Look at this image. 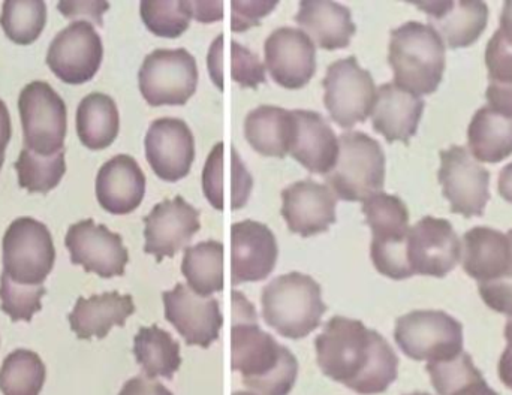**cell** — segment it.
Listing matches in <instances>:
<instances>
[{"mask_svg":"<svg viewBox=\"0 0 512 395\" xmlns=\"http://www.w3.org/2000/svg\"><path fill=\"white\" fill-rule=\"evenodd\" d=\"M319 369L331 381L361 395L385 393L399 375L390 343L357 319L334 316L315 340Z\"/></svg>","mask_w":512,"mask_h":395,"instance_id":"cell-1","label":"cell"},{"mask_svg":"<svg viewBox=\"0 0 512 395\" xmlns=\"http://www.w3.org/2000/svg\"><path fill=\"white\" fill-rule=\"evenodd\" d=\"M231 369L255 395H288L298 376V361L258 325L254 304L233 291Z\"/></svg>","mask_w":512,"mask_h":395,"instance_id":"cell-2","label":"cell"},{"mask_svg":"<svg viewBox=\"0 0 512 395\" xmlns=\"http://www.w3.org/2000/svg\"><path fill=\"white\" fill-rule=\"evenodd\" d=\"M445 50L430 24L408 21L391 30L388 63L394 83L417 96L435 93L444 78Z\"/></svg>","mask_w":512,"mask_h":395,"instance_id":"cell-3","label":"cell"},{"mask_svg":"<svg viewBox=\"0 0 512 395\" xmlns=\"http://www.w3.org/2000/svg\"><path fill=\"white\" fill-rule=\"evenodd\" d=\"M261 306L265 324L292 340L304 339L313 333L327 312L321 285L298 271L271 280L262 289Z\"/></svg>","mask_w":512,"mask_h":395,"instance_id":"cell-4","label":"cell"},{"mask_svg":"<svg viewBox=\"0 0 512 395\" xmlns=\"http://www.w3.org/2000/svg\"><path fill=\"white\" fill-rule=\"evenodd\" d=\"M324 180L336 198L363 202L384 189V149L363 132H343L336 164Z\"/></svg>","mask_w":512,"mask_h":395,"instance_id":"cell-5","label":"cell"},{"mask_svg":"<svg viewBox=\"0 0 512 395\" xmlns=\"http://www.w3.org/2000/svg\"><path fill=\"white\" fill-rule=\"evenodd\" d=\"M394 340L411 360H447L463 352V325L441 310H415L397 319Z\"/></svg>","mask_w":512,"mask_h":395,"instance_id":"cell-6","label":"cell"},{"mask_svg":"<svg viewBox=\"0 0 512 395\" xmlns=\"http://www.w3.org/2000/svg\"><path fill=\"white\" fill-rule=\"evenodd\" d=\"M2 250L3 273L21 285H42L56 261L51 232L32 217H20L9 225Z\"/></svg>","mask_w":512,"mask_h":395,"instance_id":"cell-7","label":"cell"},{"mask_svg":"<svg viewBox=\"0 0 512 395\" xmlns=\"http://www.w3.org/2000/svg\"><path fill=\"white\" fill-rule=\"evenodd\" d=\"M21 125L26 149L38 155H56L63 150L68 110L59 93L45 83L32 81L21 90L18 98Z\"/></svg>","mask_w":512,"mask_h":395,"instance_id":"cell-8","label":"cell"},{"mask_svg":"<svg viewBox=\"0 0 512 395\" xmlns=\"http://www.w3.org/2000/svg\"><path fill=\"white\" fill-rule=\"evenodd\" d=\"M138 84L152 107L185 105L197 92V60L185 48H159L144 59Z\"/></svg>","mask_w":512,"mask_h":395,"instance_id":"cell-9","label":"cell"},{"mask_svg":"<svg viewBox=\"0 0 512 395\" xmlns=\"http://www.w3.org/2000/svg\"><path fill=\"white\" fill-rule=\"evenodd\" d=\"M324 104L331 119L342 128H354L372 114L376 86L372 74L358 65L357 57L336 60L324 80Z\"/></svg>","mask_w":512,"mask_h":395,"instance_id":"cell-10","label":"cell"},{"mask_svg":"<svg viewBox=\"0 0 512 395\" xmlns=\"http://www.w3.org/2000/svg\"><path fill=\"white\" fill-rule=\"evenodd\" d=\"M438 179L442 194L450 201L451 213L483 216L490 199V173L468 149L450 147L441 152Z\"/></svg>","mask_w":512,"mask_h":395,"instance_id":"cell-11","label":"cell"},{"mask_svg":"<svg viewBox=\"0 0 512 395\" xmlns=\"http://www.w3.org/2000/svg\"><path fill=\"white\" fill-rule=\"evenodd\" d=\"M104 45L92 23L78 20L57 33L47 53V65L66 84H84L101 68Z\"/></svg>","mask_w":512,"mask_h":395,"instance_id":"cell-12","label":"cell"},{"mask_svg":"<svg viewBox=\"0 0 512 395\" xmlns=\"http://www.w3.org/2000/svg\"><path fill=\"white\" fill-rule=\"evenodd\" d=\"M462 244L447 219L426 216L409 228L406 256L412 274L445 277L456 268Z\"/></svg>","mask_w":512,"mask_h":395,"instance_id":"cell-13","label":"cell"},{"mask_svg":"<svg viewBox=\"0 0 512 395\" xmlns=\"http://www.w3.org/2000/svg\"><path fill=\"white\" fill-rule=\"evenodd\" d=\"M66 249L71 261L87 273L98 274L104 279L123 276L129 262V253L122 237L105 225H96L86 219L74 223L66 232Z\"/></svg>","mask_w":512,"mask_h":395,"instance_id":"cell-14","label":"cell"},{"mask_svg":"<svg viewBox=\"0 0 512 395\" xmlns=\"http://www.w3.org/2000/svg\"><path fill=\"white\" fill-rule=\"evenodd\" d=\"M165 319L179 331L186 345L209 348L219 339L224 327V316L219 301L212 297H201L185 283L162 294Z\"/></svg>","mask_w":512,"mask_h":395,"instance_id":"cell-15","label":"cell"},{"mask_svg":"<svg viewBox=\"0 0 512 395\" xmlns=\"http://www.w3.org/2000/svg\"><path fill=\"white\" fill-rule=\"evenodd\" d=\"M200 228V211L185 198L165 199L144 217V252L155 256L158 262L173 258Z\"/></svg>","mask_w":512,"mask_h":395,"instance_id":"cell-16","label":"cell"},{"mask_svg":"<svg viewBox=\"0 0 512 395\" xmlns=\"http://www.w3.org/2000/svg\"><path fill=\"white\" fill-rule=\"evenodd\" d=\"M265 68L285 89H301L316 72V47L304 30L279 27L264 44Z\"/></svg>","mask_w":512,"mask_h":395,"instance_id":"cell-17","label":"cell"},{"mask_svg":"<svg viewBox=\"0 0 512 395\" xmlns=\"http://www.w3.org/2000/svg\"><path fill=\"white\" fill-rule=\"evenodd\" d=\"M144 146L147 162L164 182H179L191 173L195 138L185 120L156 119L147 131Z\"/></svg>","mask_w":512,"mask_h":395,"instance_id":"cell-18","label":"cell"},{"mask_svg":"<svg viewBox=\"0 0 512 395\" xmlns=\"http://www.w3.org/2000/svg\"><path fill=\"white\" fill-rule=\"evenodd\" d=\"M254 179L243 164L236 147L216 144L203 170V191L216 210H240L248 204Z\"/></svg>","mask_w":512,"mask_h":395,"instance_id":"cell-19","label":"cell"},{"mask_svg":"<svg viewBox=\"0 0 512 395\" xmlns=\"http://www.w3.org/2000/svg\"><path fill=\"white\" fill-rule=\"evenodd\" d=\"M279 247L264 223L243 220L231 226V280L233 285L261 282L273 273Z\"/></svg>","mask_w":512,"mask_h":395,"instance_id":"cell-20","label":"cell"},{"mask_svg":"<svg viewBox=\"0 0 512 395\" xmlns=\"http://www.w3.org/2000/svg\"><path fill=\"white\" fill-rule=\"evenodd\" d=\"M282 216L289 231L301 237L327 232L336 223V195L327 185L300 180L282 192Z\"/></svg>","mask_w":512,"mask_h":395,"instance_id":"cell-21","label":"cell"},{"mask_svg":"<svg viewBox=\"0 0 512 395\" xmlns=\"http://www.w3.org/2000/svg\"><path fill=\"white\" fill-rule=\"evenodd\" d=\"M463 270L480 283L512 277V229L477 226L463 235Z\"/></svg>","mask_w":512,"mask_h":395,"instance_id":"cell-22","label":"cell"},{"mask_svg":"<svg viewBox=\"0 0 512 395\" xmlns=\"http://www.w3.org/2000/svg\"><path fill=\"white\" fill-rule=\"evenodd\" d=\"M294 135L289 155L309 173L325 174L331 171L339 155V138L330 123L315 111L294 110Z\"/></svg>","mask_w":512,"mask_h":395,"instance_id":"cell-23","label":"cell"},{"mask_svg":"<svg viewBox=\"0 0 512 395\" xmlns=\"http://www.w3.org/2000/svg\"><path fill=\"white\" fill-rule=\"evenodd\" d=\"M426 102L421 96L414 95L402 89L396 83H385L376 90L375 105H373V129L388 143L402 141L409 143L415 137L423 117Z\"/></svg>","mask_w":512,"mask_h":395,"instance_id":"cell-24","label":"cell"},{"mask_svg":"<svg viewBox=\"0 0 512 395\" xmlns=\"http://www.w3.org/2000/svg\"><path fill=\"white\" fill-rule=\"evenodd\" d=\"M417 6L426 12L432 23L430 26L453 50L475 44L483 35L489 21V6L484 2L442 0L417 3Z\"/></svg>","mask_w":512,"mask_h":395,"instance_id":"cell-25","label":"cell"},{"mask_svg":"<svg viewBox=\"0 0 512 395\" xmlns=\"http://www.w3.org/2000/svg\"><path fill=\"white\" fill-rule=\"evenodd\" d=\"M146 195V176L129 155H117L105 162L96 176V198L111 214H129L137 210Z\"/></svg>","mask_w":512,"mask_h":395,"instance_id":"cell-26","label":"cell"},{"mask_svg":"<svg viewBox=\"0 0 512 395\" xmlns=\"http://www.w3.org/2000/svg\"><path fill=\"white\" fill-rule=\"evenodd\" d=\"M134 313L132 295H122L117 291L105 292L90 298H78L69 315V324L78 339H104L111 328L125 327L126 319Z\"/></svg>","mask_w":512,"mask_h":395,"instance_id":"cell-27","label":"cell"},{"mask_svg":"<svg viewBox=\"0 0 512 395\" xmlns=\"http://www.w3.org/2000/svg\"><path fill=\"white\" fill-rule=\"evenodd\" d=\"M295 21L303 27L313 44L316 42L324 50L348 47L357 32L348 6L333 0H303Z\"/></svg>","mask_w":512,"mask_h":395,"instance_id":"cell-28","label":"cell"},{"mask_svg":"<svg viewBox=\"0 0 512 395\" xmlns=\"http://www.w3.org/2000/svg\"><path fill=\"white\" fill-rule=\"evenodd\" d=\"M207 68L213 83L222 92L230 81L249 89H256L259 84L265 83V66L258 54L234 39H227L224 33L218 35L210 45Z\"/></svg>","mask_w":512,"mask_h":395,"instance_id":"cell-29","label":"cell"},{"mask_svg":"<svg viewBox=\"0 0 512 395\" xmlns=\"http://www.w3.org/2000/svg\"><path fill=\"white\" fill-rule=\"evenodd\" d=\"M294 135L292 111L261 105L246 116L245 137L259 155L286 158Z\"/></svg>","mask_w":512,"mask_h":395,"instance_id":"cell-30","label":"cell"},{"mask_svg":"<svg viewBox=\"0 0 512 395\" xmlns=\"http://www.w3.org/2000/svg\"><path fill=\"white\" fill-rule=\"evenodd\" d=\"M469 152L477 161L499 164L512 155V116L481 107L468 128Z\"/></svg>","mask_w":512,"mask_h":395,"instance_id":"cell-31","label":"cell"},{"mask_svg":"<svg viewBox=\"0 0 512 395\" xmlns=\"http://www.w3.org/2000/svg\"><path fill=\"white\" fill-rule=\"evenodd\" d=\"M120 129L119 108L111 96L93 92L77 108V134L83 146L102 150L116 141Z\"/></svg>","mask_w":512,"mask_h":395,"instance_id":"cell-32","label":"cell"},{"mask_svg":"<svg viewBox=\"0 0 512 395\" xmlns=\"http://www.w3.org/2000/svg\"><path fill=\"white\" fill-rule=\"evenodd\" d=\"M134 355L149 379L171 381L182 366L179 342L158 325L140 328L134 339Z\"/></svg>","mask_w":512,"mask_h":395,"instance_id":"cell-33","label":"cell"},{"mask_svg":"<svg viewBox=\"0 0 512 395\" xmlns=\"http://www.w3.org/2000/svg\"><path fill=\"white\" fill-rule=\"evenodd\" d=\"M225 247L219 241L209 240L186 247L182 273L188 286L201 297H212L224 291Z\"/></svg>","mask_w":512,"mask_h":395,"instance_id":"cell-34","label":"cell"},{"mask_svg":"<svg viewBox=\"0 0 512 395\" xmlns=\"http://www.w3.org/2000/svg\"><path fill=\"white\" fill-rule=\"evenodd\" d=\"M361 210L372 231V244L400 243L408 238V207L396 195L378 192L364 199Z\"/></svg>","mask_w":512,"mask_h":395,"instance_id":"cell-35","label":"cell"},{"mask_svg":"<svg viewBox=\"0 0 512 395\" xmlns=\"http://www.w3.org/2000/svg\"><path fill=\"white\" fill-rule=\"evenodd\" d=\"M47 369L41 357L27 349H17L3 361L0 391L3 395H39L45 384Z\"/></svg>","mask_w":512,"mask_h":395,"instance_id":"cell-36","label":"cell"},{"mask_svg":"<svg viewBox=\"0 0 512 395\" xmlns=\"http://www.w3.org/2000/svg\"><path fill=\"white\" fill-rule=\"evenodd\" d=\"M486 66L489 69V87L486 99L489 107L512 116V48L499 30L487 44Z\"/></svg>","mask_w":512,"mask_h":395,"instance_id":"cell-37","label":"cell"},{"mask_svg":"<svg viewBox=\"0 0 512 395\" xmlns=\"http://www.w3.org/2000/svg\"><path fill=\"white\" fill-rule=\"evenodd\" d=\"M18 185L32 194H47L59 185L66 173L65 149L44 156L24 147L14 164Z\"/></svg>","mask_w":512,"mask_h":395,"instance_id":"cell-38","label":"cell"},{"mask_svg":"<svg viewBox=\"0 0 512 395\" xmlns=\"http://www.w3.org/2000/svg\"><path fill=\"white\" fill-rule=\"evenodd\" d=\"M47 23V5L42 0H6L0 26L5 35L18 45L35 42Z\"/></svg>","mask_w":512,"mask_h":395,"instance_id":"cell-39","label":"cell"},{"mask_svg":"<svg viewBox=\"0 0 512 395\" xmlns=\"http://www.w3.org/2000/svg\"><path fill=\"white\" fill-rule=\"evenodd\" d=\"M140 12L147 29L161 38H179L192 20L189 0H143Z\"/></svg>","mask_w":512,"mask_h":395,"instance_id":"cell-40","label":"cell"},{"mask_svg":"<svg viewBox=\"0 0 512 395\" xmlns=\"http://www.w3.org/2000/svg\"><path fill=\"white\" fill-rule=\"evenodd\" d=\"M44 285H21L2 273L0 276V307L12 321H32L42 309Z\"/></svg>","mask_w":512,"mask_h":395,"instance_id":"cell-41","label":"cell"},{"mask_svg":"<svg viewBox=\"0 0 512 395\" xmlns=\"http://www.w3.org/2000/svg\"><path fill=\"white\" fill-rule=\"evenodd\" d=\"M277 2L267 0H233L231 2V30L236 33L246 32L251 27L259 26L261 18L276 8Z\"/></svg>","mask_w":512,"mask_h":395,"instance_id":"cell-42","label":"cell"},{"mask_svg":"<svg viewBox=\"0 0 512 395\" xmlns=\"http://www.w3.org/2000/svg\"><path fill=\"white\" fill-rule=\"evenodd\" d=\"M478 291L486 306L512 318V277L480 283Z\"/></svg>","mask_w":512,"mask_h":395,"instance_id":"cell-43","label":"cell"},{"mask_svg":"<svg viewBox=\"0 0 512 395\" xmlns=\"http://www.w3.org/2000/svg\"><path fill=\"white\" fill-rule=\"evenodd\" d=\"M110 3L108 2H59L57 9L62 12L66 18H89L93 23L102 26V15L108 11Z\"/></svg>","mask_w":512,"mask_h":395,"instance_id":"cell-44","label":"cell"},{"mask_svg":"<svg viewBox=\"0 0 512 395\" xmlns=\"http://www.w3.org/2000/svg\"><path fill=\"white\" fill-rule=\"evenodd\" d=\"M119 395H174L165 385L147 378V376H137L129 379L123 385Z\"/></svg>","mask_w":512,"mask_h":395,"instance_id":"cell-45","label":"cell"},{"mask_svg":"<svg viewBox=\"0 0 512 395\" xmlns=\"http://www.w3.org/2000/svg\"><path fill=\"white\" fill-rule=\"evenodd\" d=\"M192 18L200 23H213L224 18V2H209V0H192Z\"/></svg>","mask_w":512,"mask_h":395,"instance_id":"cell-46","label":"cell"},{"mask_svg":"<svg viewBox=\"0 0 512 395\" xmlns=\"http://www.w3.org/2000/svg\"><path fill=\"white\" fill-rule=\"evenodd\" d=\"M11 116H9L8 107L0 99V158H5V150L11 140Z\"/></svg>","mask_w":512,"mask_h":395,"instance_id":"cell-47","label":"cell"},{"mask_svg":"<svg viewBox=\"0 0 512 395\" xmlns=\"http://www.w3.org/2000/svg\"><path fill=\"white\" fill-rule=\"evenodd\" d=\"M450 395H499L495 390L487 385L486 379L483 376L474 379V381L468 382V384L462 385L457 388Z\"/></svg>","mask_w":512,"mask_h":395,"instance_id":"cell-48","label":"cell"},{"mask_svg":"<svg viewBox=\"0 0 512 395\" xmlns=\"http://www.w3.org/2000/svg\"><path fill=\"white\" fill-rule=\"evenodd\" d=\"M504 41L507 42L508 47L512 48V0L504 3V9L501 14V27H499Z\"/></svg>","mask_w":512,"mask_h":395,"instance_id":"cell-49","label":"cell"},{"mask_svg":"<svg viewBox=\"0 0 512 395\" xmlns=\"http://www.w3.org/2000/svg\"><path fill=\"white\" fill-rule=\"evenodd\" d=\"M498 372L502 384L512 390V349H505L501 360H499Z\"/></svg>","mask_w":512,"mask_h":395,"instance_id":"cell-50","label":"cell"},{"mask_svg":"<svg viewBox=\"0 0 512 395\" xmlns=\"http://www.w3.org/2000/svg\"><path fill=\"white\" fill-rule=\"evenodd\" d=\"M499 195L512 204V162L502 168L498 182Z\"/></svg>","mask_w":512,"mask_h":395,"instance_id":"cell-51","label":"cell"},{"mask_svg":"<svg viewBox=\"0 0 512 395\" xmlns=\"http://www.w3.org/2000/svg\"><path fill=\"white\" fill-rule=\"evenodd\" d=\"M505 340H507V348L512 349V318L508 319L507 327H505Z\"/></svg>","mask_w":512,"mask_h":395,"instance_id":"cell-52","label":"cell"},{"mask_svg":"<svg viewBox=\"0 0 512 395\" xmlns=\"http://www.w3.org/2000/svg\"><path fill=\"white\" fill-rule=\"evenodd\" d=\"M233 395H255V394L245 393V391H237V393H234Z\"/></svg>","mask_w":512,"mask_h":395,"instance_id":"cell-53","label":"cell"},{"mask_svg":"<svg viewBox=\"0 0 512 395\" xmlns=\"http://www.w3.org/2000/svg\"><path fill=\"white\" fill-rule=\"evenodd\" d=\"M408 395H430L429 393H412Z\"/></svg>","mask_w":512,"mask_h":395,"instance_id":"cell-54","label":"cell"},{"mask_svg":"<svg viewBox=\"0 0 512 395\" xmlns=\"http://www.w3.org/2000/svg\"><path fill=\"white\" fill-rule=\"evenodd\" d=\"M3 161H5V158H0V170H2Z\"/></svg>","mask_w":512,"mask_h":395,"instance_id":"cell-55","label":"cell"}]
</instances>
